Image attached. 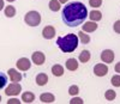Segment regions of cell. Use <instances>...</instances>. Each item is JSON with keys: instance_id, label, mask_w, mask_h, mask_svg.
<instances>
[{"instance_id": "obj_1", "label": "cell", "mask_w": 120, "mask_h": 104, "mask_svg": "<svg viewBox=\"0 0 120 104\" xmlns=\"http://www.w3.org/2000/svg\"><path fill=\"white\" fill-rule=\"evenodd\" d=\"M88 17L86 6L81 1H72L67 4L61 12V19L68 28H77L82 25Z\"/></svg>"}, {"instance_id": "obj_2", "label": "cell", "mask_w": 120, "mask_h": 104, "mask_svg": "<svg viewBox=\"0 0 120 104\" xmlns=\"http://www.w3.org/2000/svg\"><path fill=\"white\" fill-rule=\"evenodd\" d=\"M78 37L75 34H67L64 37H58L56 46L64 53H72L78 47Z\"/></svg>"}, {"instance_id": "obj_3", "label": "cell", "mask_w": 120, "mask_h": 104, "mask_svg": "<svg viewBox=\"0 0 120 104\" xmlns=\"http://www.w3.org/2000/svg\"><path fill=\"white\" fill-rule=\"evenodd\" d=\"M24 22L29 26H37L41 23V14L37 11H29L24 17Z\"/></svg>"}, {"instance_id": "obj_4", "label": "cell", "mask_w": 120, "mask_h": 104, "mask_svg": "<svg viewBox=\"0 0 120 104\" xmlns=\"http://www.w3.org/2000/svg\"><path fill=\"white\" fill-rule=\"evenodd\" d=\"M22 91V86L19 82H12V84H10L6 90H5V95L6 96H17L19 95V92Z\"/></svg>"}, {"instance_id": "obj_5", "label": "cell", "mask_w": 120, "mask_h": 104, "mask_svg": "<svg viewBox=\"0 0 120 104\" xmlns=\"http://www.w3.org/2000/svg\"><path fill=\"white\" fill-rule=\"evenodd\" d=\"M16 66L19 71L25 72V71L30 69V67H31V61H30L29 59H26V57H21V59L17 60Z\"/></svg>"}, {"instance_id": "obj_6", "label": "cell", "mask_w": 120, "mask_h": 104, "mask_svg": "<svg viewBox=\"0 0 120 104\" xmlns=\"http://www.w3.org/2000/svg\"><path fill=\"white\" fill-rule=\"evenodd\" d=\"M108 66L106 64H97L94 66V74L96 77H105L108 73Z\"/></svg>"}, {"instance_id": "obj_7", "label": "cell", "mask_w": 120, "mask_h": 104, "mask_svg": "<svg viewBox=\"0 0 120 104\" xmlns=\"http://www.w3.org/2000/svg\"><path fill=\"white\" fill-rule=\"evenodd\" d=\"M114 51L112 49H105L101 53V60L102 62H106V64H112L114 61Z\"/></svg>"}, {"instance_id": "obj_8", "label": "cell", "mask_w": 120, "mask_h": 104, "mask_svg": "<svg viewBox=\"0 0 120 104\" xmlns=\"http://www.w3.org/2000/svg\"><path fill=\"white\" fill-rule=\"evenodd\" d=\"M31 61L36 66H41V65L45 64L46 56H45V54L42 53V51H34L33 55H31Z\"/></svg>"}, {"instance_id": "obj_9", "label": "cell", "mask_w": 120, "mask_h": 104, "mask_svg": "<svg viewBox=\"0 0 120 104\" xmlns=\"http://www.w3.org/2000/svg\"><path fill=\"white\" fill-rule=\"evenodd\" d=\"M55 34H56V31H55L54 26H52V25H47V26H45L43 30H42V36H43V38H46V39H52V38H54V37H55Z\"/></svg>"}, {"instance_id": "obj_10", "label": "cell", "mask_w": 120, "mask_h": 104, "mask_svg": "<svg viewBox=\"0 0 120 104\" xmlns=\"http://www.w3.org/2000/svg\"><path fill=\"white\" fill-rule=\"evenodd\" d=\"M7 74H8L10 79H11V81H13V82H19L22 80V74L16 68H10L7 71Z\"/></svg>"}, {"instance_id": "obj_11", "label": "cell", "mask_w": 120, "mask_h": 104, "mask_svg": "<svg viewBox=\"0 0 120 104\" xmlns=\"http://www.w3.org/2000/svg\"><path fill=\"white\" fill-rule=\"evenodd\" d=\"M97 24L96 22H86V23H83L82 24V30L84 31V32H93V31H95L97 29Z\"/></svg>"}, {"instance_id": "obj_12", "label": "cell", "mask_w": 120, "mask_h": 104, "mask_svg": "<svg viewBox=\"0 0 120 104\" xmlns=\"http://www.w3.org/2000/svg\"><path fill=\"white\" fill-rule=\"evenodd\" d=\"M36 84L38 86H45L47 82H48V75L46 73H38L36 75Z\"/></svg>"}, {"instance_id": "obj_13", "label": "cell", "mask_w": 120, "mask_h": 104, "mask_svg": "<svg viewBox=\"0 0 120 104\" xmlns=\"http://www.w3.org/2000/svg\"><path fill=\"white\" fill-rule=\"evenodd\" d=\"M40 100L42 103H53L55 100V97L53 93H49V92H45L40 96Z\"/></svg>"}, {"instance_id": "obj_14", "label": "cell", "mask_w": 120, "mask_h": 104, "mask_svg": "<svg viewBox=\"0 0 120 104\" xmlns=\"http://www.w3.org/2000/svg\"><path fill=\"white\" fill-rule=\"evenodd\" d=\"M66 68L68 71H77L78 69V62L76 59L71 57V59H67L66 61Z\"/></svg>"}, {"instance_id": "obj_15", "label": "cell", "mask_w": 120, "mask_h": 104, "mask_svg": "<svg viewBox=\"0 0 120 104\" xmlns=\"http://www.w3.org/2000/svg\"><path fill=\"white\" fill-rule=\"evenodd\" d=\"M90 20H93V22H98V20H101L102 19V13L97 11V10H93L90 13H88Z\"/></svg>"}, {"instance_id": "obj_16", "label": "cell", "mask_w": 120, "mask_h": 104, "mask_svg": "<svg viewBox=\"0 0 120 104\" xmlns=\"http://www.w3.org/2000/svg\"><path fill=\"white\" fill-rule=\"evenodd\" d=\"M22 100L24 103H33L35 100V95L30 91L24 92V93H22Z\"/></svg>"}, {"instance_id": "obj_17", "label": "cell", "mask_w": 120, "mask_h": 104, "mask_svg": "<svg viewBox=\"0 0 120 104\" xmlns=\"http://www.w3.org/2000/svg\"><path fill=\"white\" fill-rule=\"evenodd\" d=\"M52 73L55 77H63L64 75V67L61 65H59V64L58 65H54L52 67Z\"/></svg>"}, {"instance_id": "obj_18", "label": "cell", "mask_w": 120, "mask_h": 104, "mask_svg": "<svg viewBox=\"0 0 120 104\" xmlns=\"http://www.w3.org/2000/svg\"><path fill=\"white\" fill-rule=\"evenodd\" d=\"M90 57H91V54H90V51L89 50H82V53L79 54V61L83 62V64H86V62L90 60Z\"/></svg>"}, {"instance_id": "obj_19", "label": "cell", "mask_w": 120, "mask_h": 104, "mask_svg": "<svg viewBox=\"0 0 120 104\" xmlns=\"http://www.w3.org/2000/svg\"><path fill=\"white\" fill-rule=\"evenodd\" d=\"M78 39L81 41L83 44H88L90 42V36L88 34H85L84 31L82 30V31H79V32H78Z\"/></svg>"}, {"instance_id": "obj_20", "label": "cell", "mask_w": 120, "mask_h": 104, "mask_svg": "<svg viewBox=\"0 0 120 104\" xmlns=\"http://www.w3.org/2000/svg\"><path fill=\"white\" fill-rule=\"evenodd\" d=\"M4 12H5V16L7 18H12V17L16 16V8L12 5H8V6L5 7V11Z\"/></svg>"}, {"instance_id": "obj_21", "label": "cell", "mask_w": 120, "mask_h": 104, "mask_svg": "<svg viewBox=\"0 0 120 104\" xmlns=\"http://www.w3.org/2000/svg\"><path fill=\"white\" fill-rule=\"evenodd\" d=\"M60 7H61V5H60L59 0H51V1H49V10H51V11L58 12L60 10Z\"/></svg>"}, {"instance_id": "obj_22", "label": "cell", "mask_w": 120, "mask_h": 104, "mask_svg": "<svg viewBox=\"0 0 120 104\" xmlns=\"http://www.w3.org/2000/svg\"><path fill=\"white\" fill-rule=\"evenodd\" d=\"M105 97H106V99H107V100L112 102V100H114V99H115L116 93H115V91H113V90H107V91H106V93H105Z\"/></svg>"}, {"instance_id": "obj_23", "label": "cell", "mask_w": 120, "mask_h": 104, "mask_svg": "<svg viewBox=\"0 0 120 104\" xmlns=\"http://www.w3.org/2000/svg\"><path fill=\"white\" fill-rule=\"evenodd\" d=\"M7 84V75L3 72H0V89H4Z\"/></svg>"}, {"instance_id": "obj_24", "label": "cell", "mask_w": 120, "mask_h": 104, "mask_svg": "<svg viewBox=\"0 0 120 104\" xmlns=\"http://www.w3.org/2000/svg\"><path fill=\"white\" fill-rule=\"evenodd\" d=\"M111 82H112V85L115 86V87H120V74H115L112 77L111 79Z\"/></svg>"}, {"instance_id": "obj_25", "label": "cell", "mask_w": 120, "mask_h": 104, "mask_svg": "<svg viewBox=\"0 0 120 104\" xmlns=\"http://www.w3.org/2000/svg\"><path fill=\"white\" fill-rule=\"evenodd\" d=\"M78 92H79V87L77 85H71V86L68 87V93L71 96H77Z\"/></svg>"}, {"instance_id": "obj_26", "label": "cell", "mask_w": 120, "mask_h": 104, "mask_svg": "<svg viewBox=\"0 0 120 104\" xmlns=\"http://www.w3.org/2000/svg\"><path fill=\"white\" fill-rule=\"evenodd\" d=\"M89 5L90 6H91V7H100V6H101L102 5V0H89Z\"/></svg>"}, {"instance_id": "obj_27", "label": "cell", "mask_w": 120, "mask_h": 104, "mask_svg": "<svg viewBox=\"0 0 120 104\" xmlns=\"http://www.w3.org/2000/svg\"><path fill=\"white\" fill-rule=\"evenodd\" d=\"M83 99L79 98V97H73L71 100H70V104H83Z\"/></svg>"}, {"instance_id": "obj_28", "label": "cell", "mask_w": 120, "mask_h": 104, "mask_svg": "<svg viewBox=\"0 0 120 104\" xmlns=\"http://www.w3.org/2000/svg\"><path fill=\"white\" fill-rule=\"evenodd\" d=\"M113 30L116 34H120V20H116V22L113 24Z\"/></svg>"}, {"instance_id": "obj_29", "label": "cell", "mask_w": 120, "mask_h": 104, "mask_svg": "<svg viewBox=\"0 0 120 104\" xmlns=\"http://www.w3.org/2000/svg\"><path fill=\"white\" fill-rule=\"evenodd\" d=\"M7 104H21V100L17 98H11L7 100Z\"/></svg>"}, {"instance_id": "obj_30", "label": "cell", "mask_w": 120, "mask_h": 104, "mask_svg": "<svg viewBox=\"0 0 120 104\" xmlns=\"http://www.w3.org/2000/svg\"><path fill=\"white\" fill-rule=\"evenodd\" d=\"M114 71L116 72V73H119V74H120V61H119L118 64L115 65V67H114Z\"/></svg>"}, {"instance_id": "obj_31", "label": "cell", "mask_w": 120, "mask_h": 104, "mask_svg": "<svg viewBox=\"0 0 120 104\" xmlns=\"http://www.w3.org/2000/svg\"><path fill=\"white\" fill-rule=\"evenodd\" d=\"M4 5H5V4H4V0H0V11L4 8Z\"/></svg>"}, {"instance_id": "obj_32", "label": "cell", "mask_w": 120, "mask_h": 104, "mask_svg": "<svg viewBox=\"0 0 120 104\" xmlns=\"http://www.w3.org/2000/svg\"><path fill=\"white\" fill-rule=\"evenodd\" d=\"M67 1H68V0H59V3H60V4H66Z\"/></svg>"}, {"instance_id": "obj_33", "label": "cell", "mask_w": 120, "mask_h": 104, "mask_svg": "<svg viewBox=\"0 0 120 104\" xmlns=\"http://www.w3.org/2000/svg\"><path fill=\"white\" fill-rule=\"evenodd\" d=\"M6 1H8V3H13V1H16V0H6Z\"/></svg>"}, {"instance_id": "obj_34", "label": "cell", "mask_w": 120, "mask_h": 104, "mask_svg": "<svg viewBox=\"0 0 120 104\" xmlns=\"http://www.w3.org/2000/svg\"><path fill=\"white\" fill-rule=\"evenodd\" d=\"M0 102H1V96H0Z\"/></svg>"}]
</instances>
